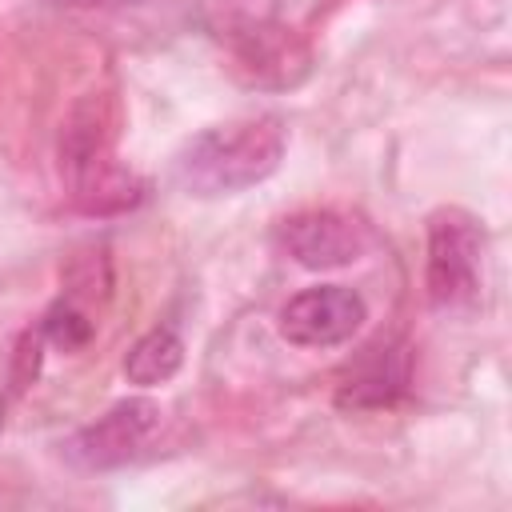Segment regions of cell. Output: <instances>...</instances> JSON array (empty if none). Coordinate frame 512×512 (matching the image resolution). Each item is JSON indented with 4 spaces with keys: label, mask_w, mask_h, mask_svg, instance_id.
Instances as JSON below:
<instances>
[{
    "label": "cell",
    "mask_w": 512,
    "mask_h": 512,
    "mask_svg": "<svg viewBox=\"0 0 512 512\" xmlns=\"http://www.w3.org/2000/svg\"><path fill=\"white\" fill-rule=\"evenodd\" d=\"M288 148L280 116H240L188 136L172 156V184L196 200L236 196L264 184Z\"/></svg>",
    "instance_id": "6da1fadb"
},
{
    "label": "cell",
    "mask_w": 512,
    "mask_h": 512,
    "mask_svg": "<svg viewBox=\"0 0 512 512\" xmlns=\"http://www.w3.org/2000/svg\"><path fill=\"white\" fill-rule=\"evenodd\" d=\"M60 172L72 188V200L96 216L124 212V208L140 204V196H144V184L112 160L100 100H84L72 108V116L60 132Z\"/></svg>",
    "instance_id": "7a4b0ae2"
},
{
    "label": "cell",
    "mask_w": 512,
    "mask_h": 512,
    "mask_svg": "<svg viewBox=\"0 0 512 512\" xmlns=\"http://www.w3.org/2000/svg\"><path fill=\"white\" fill-rule=\"evenodd\" d=\"M484 284V228L460 208H440L428 220V260L424 288L428 304L440 312H460L476 304Z\"/></svg>",
    "instance_id": "3957f363"
},
{
    "label": "cell",
    "mask_w": 512,
    "mask_h": 512,
    "mask_svg": "<svg viewBox=\"0 0 512 512\" xmlns=\"http://www.w3.org/2000/svg\"><path fill=\"white\" fill-rule=\"evenodd\" d=\"M160 432V404L148 396H132L112 404L104 416L84 424L64 440V456L84 472H108L136 460L152 436Z\"/></svg>",
    "instance_id": "277c9868"
},
{
    "label": "cell",
    "mask_w": 512,
    "mask_h": 512,
    "mask_svg": "<svg viewBox=\"0 0 512 512\" xmlns=\"http://www.w3.org/2000/svg\"><path fill=\"white\" fill-rule=\"evenodd\" d=\"M364 320H368V304L360 292L344 284H316L296 292L280 308L276 328L296 348H336L348 344L364 328Z\"/></svg>",
    "instance_id": "5b68a950"
},
{
    "label": "cell",
    "mask_w": 512,
    "mask_h": 512,
    "mask_svg": "<svg viewBox=\"0 0 512 512\" xmlns=\"http://www.w3.org/2000/svg\"><path fill=\"white\" fill-rule=\"evenodd\" d=\"M276 248L312 272L348 268L368 252V228L332 208H308L276 224Z\"/></svg>",
    "instance_id": "8992f818"
},
{
    "label": "cell",
    "mask_w": 512,
    "mask_h": 512,
    "mask_svg": "<svg viewBox=\"0 0 512 512\" xmlns=\"http://www.w3.org/2000/svg\"><path fill=\"white\" fill-rule=\"evenodd\" d=\"M408 380H412L408 348L404 344H372L344 372V380L336 388V404L352 408V412L388 408V404H396L408 392Z\"/></svg>",
    "instance_id": "52a82bcc"
},
{
    "label": "cell",
    "mask_w": 512,
    "mask_h": 512,
    "mask_svg": "<svg viewBox=\"0 0 512 512\" xmlns=\"http://www.w3.org/2000/svg\"><path fill=\"white\" fill-rule=\"evenodd\" d=\"M184 364V340L176 328L168 324H156L148 328L128 352H124V376L128 384L136 388H156V384H168Z\"/></svg>",
    "instance_id": "ba28073f"
},
{
    "label": "cell",
    "mask_w": 512,
    "mask_h": 512,
    "mask_svg": "<svg viewBox=\"0 0 512 512\" xmlns=\"http://www.w3.org/2000/svg\"><path fill=\"white\" fill-rule=\"evenodd\" d=\"M40 332H44V344L60 348V352H80L92 336H96V320L84 304H76L72 296H60L44 320H40Z\"/></svg>",
    "instance_id": "9c48e42d"
},
{
    "label": "cell",
    "mask_w": 512,
    "mask_h": 512,
    "mask_svg": "<svg viewBox=\"0 0 512 512\" xmlns=\"http://www.w3.org/2000/svg\"><path fill=\"white\" fill-rule=\"evenodd\" d=\"M292 52H304V48H300L296 36L284 32V28H264V24H256V28L240 32V60H244L256 76H264L268 68H292Z\"/></svg>",
    "instance_id": "30bf717a"
},
{
    "label": "cell",
    "mask_w": 512,
    "mask_h": 512,
    "mask_svg": "<svg viewBox=\"0 0 512 512\" xmlns=\"http://www.w3.org/2000/svg\"><path fill=\"white\" fill-rule=\"evenodd\" d=\"M40 356H44V332H40V328H28V332L16 340L12 368H8V392H4L0 412H4L16 396H24V392H28V384H32V380H36V372H40Z\"/></svg>",
    "instance_id": "8fae6325"
},
{
    "label": "cell",
    "mask_w": 512,
    "mask_h": 512,
    "mask_svg": "<svg viewBox=\"0 0 512 512\" xmlns=\"http://www.w3.org/2000/svg\"><path fill=\"white\" fill-rule=\"evenodd\" d=\"M68 4H120V0H68Z\"/></svg>",
    "instance_id": "7c38bea8"
}]
</instances>
